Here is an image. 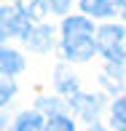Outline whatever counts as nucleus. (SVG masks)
I'll use <instances>...</instances> for the list:
<instances>
[{
	"mask_svg": "<svg viewBox=\"0 0 126 131\" xmlns=\"http://www.w3.org/2000/svg\"><path fill=\"white\" fill-rule=\"evenodd\" d=\"M62 43H64V53L73 62H89L94 56V51L99 48L94 40V27L89 19L83 16H70L62 24Z\"/></svg>",
	"mask_w": 126,
	"mask_h": 131,
	"instance_id": "nucleus-1",
	"label": "nucleus"
},
{
	"mask_svg": "<svg viewBox=\"0 0 126 131\" xmlns=\"http://www.w3.org/2000/svg\"><path fill=\"white\" fill-rule=\"evenodd\" d=\"M46 131H75V126L67 115H54L49 121V126H46Z\"/></svg>",
	"mask_w": 126,
	"mask_h": 131,
	"instance_id": "nucleus-9",
	"label": "nucleus"
},
{
	"mask_svg": "<svg viewBox=\"0 0 126 131\" xmlns=\"http://www.w3.org/2000/svg\"><path fill=\"white\" fill-rule=\"evenodd\" d=\"M46 5H51V11H56V14H64L70 8V0H46Z\"/></svg>",
	"mask_w": 126,
	"mask_h": 131,
	"instance_id": "nucleus-10",
	"label": "nucleus"
},
{
	"mask_svg": "<svg viewBox=\"0 0 126 131\" xmlns=\"http://www.w3.org/2000/svg\"><path fill=\"white\" fill-rule=\"evenodd\" d=\"M86 131H105V128H102V126H89Z\"/></svg>",
	"mask_w": 126,
	"mask_h": 131,
	"instance_id": "nucleus-12",
	"label": "nucleus"
},
{
	"mask_svg": "<svg viewBox=\"0 0 126 131\" xmlns=\"http://www.w3.org/2000/svg\"><path fill=\"white\" fill-rule=\"evenodd\" d=\"M51 38H54V27L43 24V27L32 29V32L27 35V43H30V48H35V51H49L51 46H54Z\"/></svg>",
	"mask_w": 126,
	"mask_h": 131,
	"instance_id": "nucleus-4",
	"label": "nucleus"
},
{
	"mask_svg": "<svg viewBox=\"0 0 126 131\" xmlns=\"http://www.w3.org/2000/svg\"><path fill=\"white\" fill-rule=\"evenodd\" d=\"M97 46H99V51L105 53V59H110L113 64H123L126 62V46H123V40H126V32H123V27H118V24H105L99 29V35H97Z\"/></svg>",
	"mask_w": 126,
	"mask_h": 131,
	"instance_id": "nucleus-2",
	"label": "nucleus"
},
{
	"mask_svg": "<svg viewBox=\"0 0 126 131\" xmlns=\"http://www.w3.org/2000/svg\"><path fill=\"white\" fill-rule=\"evenodd\" d=\"M14 131H43V118L40 112H22Z\"/></svg>",
	"mask_w": 126,
	"mask_h": 131,
	"instance_id": "nucleus-7",
	"label": "nucleus"
},
{
	"mask_svg": "<svg viewBox=\"0 0 126 131\" xmlns=\"http://www.w3.org/2000/svg\"><path fill=\"white\" fill-rule=\"evenodd\" d=\"M113 126L118 131H126V96H121L113 104Z\"/></svg>",
	"mask_w": 126,
	"mask_h": 131,
	"instance_id": "nucleus-8",
	"label": "nucleus"
},
{
	"mask_svg": "<svg viewBox=\"0 0 126 131\" xmlns=\"http://www.w3.org/2000/svg\"><path fill=\"white\" fill-rule=\"evenodd\" d=\"M11 94H14V83H11V80H3V104H8Z\"/></svg>",
	"mask_w": 126,
	"mask_h": 131,
	"instance_id": "nucleus-11",
	"label": "nucleus"
},
{
	"mask_svg": "<svg viewBox=\"0 0 126 131\" xmlns=\"http://www.w3.org/2000/svg\"><path fill=\"white\" fill-rule=\"evenodd\" d=\"M0 67H3L5 75H16V72H22V70H24V59H22L16 51L3 48V53H0Z\"/></svg>",
	"mask_w": 126,
	"mask_h": 131,
	"instance_id": "nucleus-5",
	"label": "nucleus"
},
{
	"mask_svg": "<svg viewBox=\"0 0 126 131\" xmlns=\"http://www.w3.org/2000/svg\"><path fill=\"white\" fill-rule=\"evenodd\" d=\"M30 11H24L22 5H5L3 8V38L8 35H19V38H27L32 29H30Z\"/></svg>",
	"mask_w": 126,
	"mask_h": 131,
	"instance_id": "nucleus-3",
	"label": "nucleus"
},
{
	"mask_svg": "<svg viewBox=\"0 0 126 131\" xmlns=\"http://www.w3.org/2000/svg\"><path fill=\"white\" fill-rule=\"evenodd\" d=\"M115 3H118V5H121V8H126V0H115Z\"/></svg>",
	"mask_w": 126,
	"mask_h": 131,
	"instance_id": "nucleus-13",
	"label": "nucleus"
},
{
	"mask_svg": "<svg viewBox=\"0 0 126 131\" xmlns=\"http://www.w3.org/2000/svg\"><path fill=\"white\" fill-rule=\"evenodd\" d=\"M81 11L89 16H110L113 0H81Z\"/></svg>",
	"mask_w": 126,
	"mask_h": 131,
	"instance_id": "nucleus-6",
	"label": "nucleus"
}]
</instances>
